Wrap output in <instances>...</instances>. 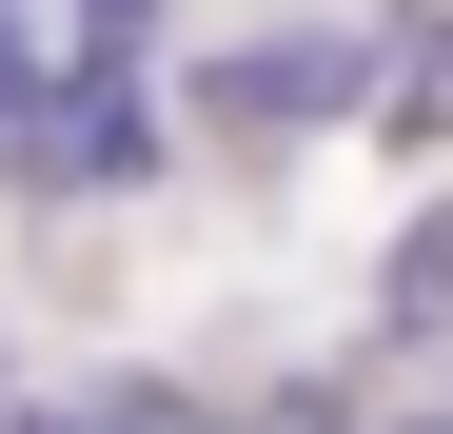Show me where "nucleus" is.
Returning <instances> with one entry per match:
<instances>
[{
	"instance_id": "5",
	"label": "nucleus",
	"mask_w": 453,
	"mask_h": 434,
	"mask_svg": "<svg viewBox=\"0 0 453 434\" xmlns=\"http://www.w3.org/2000/svg\"><path fill=\"white\" fill-rule=\"evenodd\" d=\"M99 20H138V0H99Z\"/></svg>"
},
{
	"instance_id": "1",
	"label": "nucleus",
	"mask_w": 453,
	"mask_h": 434,
	"mask_svg": "<svg viewBox=\"0 0 453 434\" xmlns=\"http://www.w3.org/2000/svg\"><path fill=\"white\" fill-rule=\"evenodd\" d=\"M335 99H355V59H335L316 20H276V40H237V59H197V119H217V138H316Z\"/></svg>"
},
{
	"instance_id": "4",
	"label": "nucleus",
	"mask_w": 453,
	"mask_h": 434,
	"mask_svg": "<svg viewBox=\"0 0 453 434\" xmlns=\"http://www.w3.org/2000/svg\"><path fill=\"white\" fill-rule=\"evenodd\" d=\"M395 316H414V336L453 316V217H434V237H414V257H395Z\"/></svg>"
},
{
	"instance_id": "3",
	"label": "nucleus",
	"mask_w": 453,
	"mask_h": 434,
	"mask_svg": "<svg viewBox=\"0 0 453 434\" xmlns=\"http://www.w3.org/2000/svg\"><path fill=\"white\" fill-rule=\"evenodd\" d=\"M59 434H197V395H158V376H99V395L59 415Z\"/></svg>"
},
{
	"instance_id": "2",
	"label": "nucleus",
	"mask_w": 453,
	"mask_h": 434,
	"mask_svg": "<svg viewBox=\"0 0 453 434\" xmlns=\"http://www.w3.org/2000/svg\"><path fill=\"white\" fill-rule=\"evenodd\" d=\"M374 119H395V138H453V20H434V40H395V80H374Z\"/></svg>"
}]
</instances>
